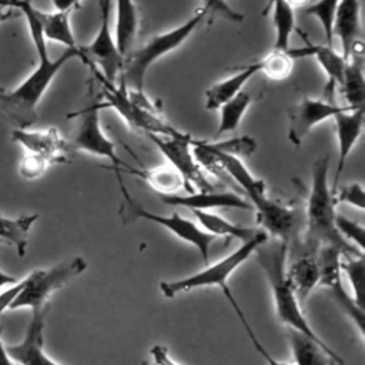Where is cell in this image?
Segmentation results:
<instances>
[{"label": "cell", "instance_id": "43", "mask_svg": "<svg viewBox=\"0 0 365 365\" xmlns=\"http://www.w3.org/2000/svg\"><path fill=\"white\" fill-rule=\"evenodd\" d=\"M0 365H16L6 351V344L1 339V328H0Z\"/></svg>", "mask_w": 365, "mask_h": 365}, {"label": "cell", "instance_id": "4", "mask_svg": "<svg viewBox=\"0 0 365 365\" xmlns=\"http://www.w3.org/2000/svg\"><path fill=\"white\" fill-rule=\"evenodd\" d=\"M287 252L288 244L279 240H267L255 251L258 264L265 274V278L272 294L275 317L287 328H292L309 336L319 338V335L312 329L307 317L304 315V308L299 305L287 279Z\"/></svg>", "mask_w": 365, "mask_h": 365}, {"label": "cell", "instance_id": "28", "mask_svg": "<svg viewBox=\"0 0 365 365\" xmlns=\"http://www.w3.org/2000/svg\"><path fill=\"white\" fill-rule=\"evenodd\" d=\"M36 13L46 40L61 43L66 48L78 47L70 24V11H43L36 9Z\"/></svg>", "mask_w": 365, "mask_h": 365}, {"label": "cell", "instance_id": "3", "mask_svg": "<svg viewBox=\"0 0 365 365\" xmlns=\"http://www.w3.org/2000/svg\"><path fill=\"white\" fill-rule=\"evenodd\" d=\"M76 57L88 63L80 47L66 48L57 58H38L37 67L16 88L9 93L0 90V114L20 128L33 124L37 120V104L46 90L63 66Z\"/></svg>", "mask_w": 365, "mask_h": 365}, {"label": "cell", "instance_id": "20", "mask_svg": "<svg viewBox=\"0 0 365 365\" xmlns=\"http://www.w3.org/2000/svg\"><path fill=\"white\" fill-rule=\"evenodd\" d=\"M341 93L345 100V106L355 110L364 107L365 101V76H364V44L356 41L349 56L345 58Z\"/></svg>", "mask_w": 365, "mask_h": 365}, {"label": "cell", "instance_id": "10", "mask_svg": "<svg viewBox=\"0 0 365 365\" xmlns=\"http://www.w3.org/2000/svg\"><path fill=\"white\" fill-rule=\"evenodd\" d=\"M342 251L332 245H324L318 250L317 258L319 265V281L318 287L325 288L329 292V297L336 304V307L352 321L356 328L361 341L365 336V314L364 307L358 305L352 295L344 288L342 284V271H341V257Z\"/></svg>", "mask_w": 365, "mask_h": 365}, {"label": "cell", "instance_id": "27", "mask_svg": "<svg viewBox=\"0 0 365 365\" xmlns=\"http://www.w3.org/2000/svg\"><path fill=\"white\" fill-rule=\"evenodd\" d=\"M37 218L38 214L20 215L16 218L0 214V241L11 245L19 257H24L29 245V234Z\"/></svg>", "mask_w": 365, "mask_h": 365}, {"label": "cell", "instance_id": "45", "mask_svg": "<svg viewBox=\"0 0 365 365\" xmlns=\"http://www.w3.org/2000/svg\"><path fill=\"white\" fill-rule=\"evenodd\" d=\"M11 17V11L10 10H6V6H1L0 4V23L1 21H6L7 19Z\"/></svg>", "mask_w": 365, "mask_h": 365}, {"label": "cell", "instance_id": "42", "mask_svg": "<svg viewBox=\"0 0 365 365\" xmlns=\"http://www.w3.org/2000/svg\"><path fill=\"white\" fill-rule=\"evenodd\" d=\"M51 3L58 11H71V9L77 6L80 0H51Z\"/></svg>", "mask_w": 365, "mask_h": 365}, {"label": "cell", "instance_id": "44", "mask_svg": "<svg viewBox=\"0 0 365 365\" xmlns=\"http://www.w3.org/2000/svg\"><path fill=\"white\" fill-rule=\"evenodd\" d=\"M14 282H17V279L14 277H11L0 269V288H3L4 285H11Z\"/></svg>", "mask_w": 365, "mask_h": 365}, {"label": "cell", "instance_id": "33", "mask_svg": "<svg viewBox=\"0 0 365 365\" xmlns=\"http://www.w3.org/2000/svg\"><path fill=\"white\" fill-rule=\"evenodd\" d=\"M341 271L345 272L351 288L352 298L361 307H364V272H365V257L359 255H342Z\"/></svg>", "mask_w": 365, "mask_h": 365}, {"label": "cell", "instance_id": "48", "mask_svg": "<svg viewBox=\"0 0 365 365\" xmlns=\"http://www.w3.org/2000/svg\"><path fill=\"white\" fill-rule=\"evenodd\" d=\"M1 244H3V242H1V241H0V245H1Z\"/></svg>", "mask_w": 365, "mask_h": 365}, {"label": "cell", "instance_id": "1", "mask_svg": "<svg viewBox=\"0 0 365 365\" xmlns=\"http://www.w3.org/2000/svg\"><path fill=\"white\" fill-rule=\"evenodd\" d=\"M329 158H317L311 170V187L307 200V225L302 240L304 251L318 252L324 245H332L344 255L364 254L349 245L335 228V197L328 182Z\"/></svg>", "mask_w": 365, "mask_h": 365}, {"label": "cell", "instance_id": "16", "mask_svg": "<svg viewBox=\"0 0 365 365\" xmlns=\"http://www.w3.org/2000/svg\"><path fill=\"white\" fill-rule=\"evenodd\" d=\"M332 120L335 124V134H336V144H338L336 170H335L334 181L331 185L332 192H335L338 190L339 178L345 168V163L364 131L365 110H364V107H359L355 110L346 108L344 111L336 113L332 117Z\"/></svg>", "mask_w": 365, "mask_h": 365}, {"label": "cell", "instance_id": "6", "mask_svg": "<svg viewBox=\"0 0 365 365\" xmlns=\"http://www.w3.org/2000/svg\"><path fill=\"white\" fill-rule=\"evenodd\" d=\"M104 86L106 103H100V107H110L118 113L124 123L133 128L144 131L145 134L157 135H177L178 131L173 125H168L161 115L157 114L153 103L145 97L144 91H131L123 86H114L98 74Z\"/></svg>", "mask_w": 365, "mask_h": 365}, {"label": "cell", "instance_id": "31", "mask_svg": "<svg viewBox=\"0 0 365 365\" xmlns=\"http://www.w3.org/2000/svg\"><path fill=\"white\" fill-rule=\"evenodd\" d=\"M137 175L143 177L158 194L168 195V194H177L180 188L184 187L182 177L171 167V165H161L151 170H131Z\"/></svg>", "mask_w": 365, "mask_h": 365}, {"label": "cell", "instance_id": "18", "mask_svg": "<svg viewBox=\"0 0 365 365\" xmlns=\"http://www.w3.org/2000/svg\"><path fill=\"white\" fill-rule=\"evenodd\" d=\"M294 365H344V359L321 338L309 336L301 331L287 328Z\"/></svg>", "mask_w": 365, "mask_h": 365}, {"label": "cell", "instance_id": "30", "mask_svg": "<svg viewBox=\"0 0 365 365\" xmlns=\"http://www.w3.org/2000/svg\"><path fill=\"white\" fill-rule=\"evenodd\" d=\"M251 104H252V98L245 91H240L231 100L224 103L220 107V123L215 134L221 135L224 133L234 131L240 125L244 114L247 113Z\"/></svg>", "mask_w": 365, "mask_h": 365}, {"label": "cell", "instance_id": "35", "mask_svg": "<svg viewBox=\"0 0 365 365\" xmlns=\"http://www.w3.org/2000/svg\"><path fill=\"white\" fill-rule=\"evenodd\" d=\"M338 3H339V0H317L304 9L305 16L315 17L319 21V24L322 26L328 46H332V43H334L332 26H334V16H335Z\"/></svg>", "mask_w": 365, "mask_h": 365}, {"label": "cell", "instance_id": "29", "mask_svg": "<svg viewBox=\"0 0 365 365\" xmlns=\"http://www.w3.org/2000/svg\"><path fill=\"white\" fill-rule=\"evenodd\" d=\"M272 9V23L275 30L274 48L288 50L291 34L295 30L294 7L287 0H269Z\"/></svg>", "mask_w": 365, "mask_h": 365}, {"label": "cell", "instance_id": "32", "mask_svg": "<svg viewBox=\"0 0 365 365\" xmlns=\"http://www.w3.org/2000/svg\"><path fill=\"white\" fill-rule=\"evenodd\" d=\"M192 144H197L205 150L222 153L237 158H247L257 150V141L250 135H241L234 138H227L221 141H204L192 138Z\"/></svg>", "mask_w": 365, "mask_h": 365}, {"label": "cell", "instance_id": "14", "mask_svg": "<svg viewBox=\"0 0 365 365\" xmlns=\"http://www.w3.org/2000/svg\"><path fill=\"white\" fill-rule=\"evenodd\" d=\"M346 108L349 107L338 106L331 100L311 97L302 98L299 103H297L294 107L288 110L289 141L295 145H299L314 127H317L328 118H332L336 113L344 111Z\"/></svg>", "mask_w": 365, "mask_h": 365}, {"label": "cell", "instance_id": "34", "mask_svg": "<svg viewBox=\"0 0 365 365\" xmlns=\"http://www.w3.org/2000/svg\"><path fill=\"white\" fill-rule=\"evenodd\" d=\"M261 71L265 73L271 80H285L294 67V58L288 53V50H277L272 48L267 56L259 60Z\"/></svg>", "mask_w": 365, "mask_h": 365}, {"label": "cell", "instance_id": "2", "mask_svg": "<svg viewBox=\"0 0 365 365\" xmlns=\"http://www.w3.org/2000/svg\"><path fill=\"white\" fill-rule=\"evenodd\" d=\"M211 153L217 157V160L225 170L227 175L232 181H235L240 185V188L247 194L252 205V210H255L257 212V221L262 227V230L268 235H272L275 240L288 244L295 232V227L298 222L297 211L288 205H282L281 202L269 198L267 194L265 182L259 178H255L245 167L241 158L217 151Z\"/></svg>", "mask_w": 365, "mask_h": 365}, {"label": "cell", "instance_id": "15", "mask_svg": "<svg viewBox=\"0 0 365 365\" xmlns=\"http://www.w3.org/2000/svg\"><path fill=\"white\" fill-rule=\"evenodd\" d=\"M46 308L31 311V319L24 336L17 344H6V351L14 364L19 365H60L44 351Z\"/></svg>", "mask_w": 365, "mask_h": 365}, {"label": "cell", "instance_id": "26", "mask_svg": "<svg viewBox=\"0 0 365 365\" xmlns=\"http://www.w3.org/2000/svg\"><path fill=\"white\" fill-rule=\"evenodd\" d=\"M192 214L195 215L198 225L204 228V231L218 237V238H237L242 242L254 238L261 228H248L240 224H234L227 218L214 214L211 211H198L194 210Z\"/></svg>", "mask_w": 365, "mask_h": 365}, {"label": "cell", "instance_id": "37", "mask_svg": "<svg viewBox=\"0 0 365 365\" xmlns=\"http://www.w3.org/2000/svg\"><path fill=\"white\" fill-rule=\"evenodd\" d=\"M335 228L338 234L352 247H355L358 251L364 252L365 248V230L364 225L359 222L342 215L335 214Z\"/></svg>", "mask_w": 365, "mask_h": 365}, {"label": "cell", "instance_id": "19", "mask_svg": "<svg viewBox=\"0 0 365 365\" xmlns=\"http://www.w3.org/2000/svg\"><path fill=\"white\" fill-rule=\"evenodd\" d=\"M11 138L14 143L26 148L27 153L41 155L50 163L64 160L63 153L66 151V141L56 128L47 130H27L14 128L11 131Z\"/></svg>", "mask_w": 365, "mask_h": 365}, {"label": "cell", "instance_id": "40", "mask_svg": "<svg viewBox=\"0 0 365 365\" xmlns=\"http://www.w3.org/2000/svg\"><path fill=\"white\" fill-rule=\"evenodd\" d=\"M202 1H204V7L208 11H217L221 16H224L225 19H228L231 21H235V23L242 21V16L240 13H237L235 10H232L225 3V0H202Z\"/></svg>", "mask_w": 365, "mask_h": 365}, {"label": "cell", "instance_id": "47", "mask_svg": "<svg viewBox=\"0 0 365 365\" xmlns=\"http://www.w3.org/2000/svg\"><path fill=\"white\" fill-rule=\"evenodd\" d=\"M140 365H148V364H147V362H145V361H144V362H141V364H140Z\"/></svg>", "mask_w": 365, "mask_h": 365}, {"label": "cell", "instance_id": "38", "mask_svg": "<svg viewBox=\"0 0 365 365\" xmlns=\"http://www.w3.org/2000/svg\"><path fill=\"white\" fill-rule=\"evenodd\" d=\"M335 202H344L356 207L358 210L365 208V190L361 182H349L341 187L339 191L334 192Z\"/></svg>", "mask_w": 365, "mask_h": 365}, {"label": "cell", "instance_id": "7", "mask_svg": "<svg viewBox=\"0 0 365 365\" xmlns=\"http://www.w3.org/2000/svg\"><path fill=\"white\" fill-rule=\"evenodd\" d=\"M114 171H115L117 181H118L121 192H123V202L120 205L118 214L124 224H131L137 220H147V221L155 222V224L161 225L163 228H165L167 231L173 232L180 240L194 245L198 250L204 262H208L210 247L215 240H218V237L204 231L198 224H195L194 221H191L185 217H181L178 212H173L170 215H160V214L145 210L134 197L130 195L128 190L124 187L123 177H121L120 171L118 170H114Z\"/></svg>", "mask_w": 365, "mask_h": 365}, {"label": "cell", "instance_id": "36", "mask_svg": "<svg viewBox=\"0 0 365 365\" xmlns=\"http://www.w3.org/2000/svg\"><path fill=\"white\" fill-rule=\"evenodd\" d=\"M222 294L225 295V298L228 299V302L231 304V307H232V309L235 311V314H237V317H238V319L241 321V324H242V327H244V329H245V332H247V335H248V338H250V341H251V344L254 345V348L257 349V352L265 359V362H267V365H294V364H287V362H282V361H278V359H275L267 349H265V346L259 342V339L257 338V335L254 334V331L251 329V327H250V324H248V321H247V318H245V315H244V312H242V309L240 308V304H238V301L235 299V297L232 295V292H231V289H230V287L228 288H224L222 289Z\"/></svg>", "mask_w": 365, "mask_h": 365}, {"label": "cell", "instance_id": "8", "mask_svg": "<svg viewBox=\"0 0 365 365\" xmlns=\"http://www.w3.org/2000/svg\"><path fill=\"white\" fill-rule=\"evenodd\" d=\"M268 237L269 235L261 228V231L254 238L242 242L231 254L205 267L204 269L192 275H188L185 278L160 282V291L167 298H174L181 292H188V291H192L197 288H205V287H218L222 291L224 288H228L227 282L232 275V272L237 268H240V265H242L257 251V248L261 247L268 240Z\"/></svg>", "mask_w": 365, "mask_h": 365}, {"label": "cell", "instance_id": "21", "mask_svg": "<svg viewBox=\"0 0 365 365\" xmlns=\"http://www.w3.org/2000/svg\"><path fill=\"white\" fill-rule=\"evenodd\" d=\"M287 279L299 302L304 308L309 294L318 287L319 265L317 252L301 251L297 258L292 259L288 269H285Z\"/></svg>", "mask_w": 365, "mask_h": 365}, {"label": "cell", "instance_id": "41", "mask_svg": "<svg viewBox=\"0 0 365 365\" xmlns=\"http://www.w3.org/2000/svg\"><path fill=\"white\" fill-rule=\"evenodd\" d=\"M150 354L153 356V362L154 365H181L178 364L170 354V351L167 349V346L161 345V344H155L151 349Z\"/></svg>", "mask_w": 365, "mask_h": 365}, {"label": "cell", "instance_id": "9", "mask_svg": "<svg viewBox=\"0 0 365 365\" xmlns=\"http://www.w3.org/2000/svg\"><path fill=\"white\" fill-rule=\"evenodd\" d=\"M87 268L83 257H70L50 268L31 271L24 277V285L10 304L9 309L30 308L31 311L46 308L47 299L60 288L81 275Z\"/></svg>", "mask_w": 365, "mask_h": 365}, {"label": "cell", "instance_id": "39", "mask_svg": "<svg viewBox=\"0 0 365 365\" xmlns=\"http://www.w3.org/2000/svg\"><path fill=\"white\" fill-rule=\"evenodd\" d=\"M51 163L47 158L37 155V154L27 153L19 164V173L26 180H34V178L40 177L47 170V167Z\"/></svg>", "mask_w": 365, "mask_h": 365}, {"label": "cell", "instance_id": "17", "mask_svg": "<svg viewBox=\"0 0 365 365\" xmlns=\"http://www.w3.org/2000/svg\"><path fill=\"white\" fill-rule=\"evenodd\" d=\"M158 198L165 205H175V207H185L191 211H210L214 208H238L250 211L252 205L245 198L240 197L234 191H195L188 192L185 195L181 194H168L163 195L158 194Z\"/></svg>", "mask_w": 365, "mask_h": 365}, {"label": "cell", "instance_id": "11", "mask_svg": "<svg viewBox=\"0 0 365 365\" xmlns=\"http://www.w3.org/2000/svg\"><path fill=\"white\" fill-rule=\"evenodd\" d=\"M150 140L157 145L161 154L168 160L170 165L182 177L184 188L188 192L195 191H214V184L205 175V171L200 167L194 157L192 137L185 133H178L177 135H157L147 134Z\"/></svg>", "mask_w": 365, "mask_h": 365}, {"label": "cell", "instance_id": "46", "mask_svg": "<svg viewBox=\"0 0 365 365\" xmlns=\"http://www.w3.org/2000/svg\"><path fill=\"white\" fill-rule=\"evenodd\" d=\"M292 7H299V6H305L308 4L309 0H287Z\"/></svg>", "mask_w": 365, "mask_h": 365}, {"label": "cell", "instance_id": "23", "mask_svg": "<svg viewBox=\"0 0 365 365\" xmlns=\"http://www.w3.org/2000/svg\"><path fill=\"white\" fill-rule=\"evenodd\" d=\"M288 53L292 58L312 56L328 78V88L334 90L335 86H341L345 58L334 48V46L311 44L307 41V46L302 48H288Z\"/></svg>", "mask_w": 365, "mask_h": 365}, {"label": "cell", "instance_id": "12", "mask_svg": "<svg viewBox=\"0 0 365 365\" xmlns=\"http://www.w3.org/2000/svg\"><path fill=\"white\" fill-rule=\"evenodd\" d=\"M100 103H97L81 113L83 117L74 134V147L76 150L90 155L107 158L114 165V170L120 171V167H123L131 171L133 167L125 164L117 155V147L114 141L110 140L104 133L100 120Z\"/></svg>", "mask_w": 365, "mask_h": 365}, {"label": "cell", "instance_id": "24", "mask_svg": "<svg viewBox=\"0 0 365 365\" xmlns=\"http://www.w3.org/2000/svg\"><path fill=\"white\" fill-rule=\"evenodd\" d=\"M261 71L259 61H255L238 73L214 83L207 91H205V108L207 110H217L224 103L231 100L234 96H237L240 91H242V87L251 80L257 73Z\"/></svg>", "mask_w": 365, "mask_h": 365}, {"label": "cell", "instance_id": "22", "mask_svg": "<svg viewBox=\"0 0 365 365\" xmlns=\"http://www.w3.org/2000/svg\"><path fill=\"white\" fill-rule=\"evenodd\" d=\"M332 33L339 38L342 57L346 58L355 41L361 34V1L359 0H339L335 16Z\"/></svg>", "mask_w": 365, "mask_h": 365}, {"label": "cell", "instance_id": "13", "mask_svg": "<svg viewBox=\"0 0 365 365\" xmlns=\"http://www.w3.org/2000/svg\"><path fill=\"white\" fill-rule=\"evenodd\" d=\"M111 0H100V26L91 40L84 47H80L86 57H93L101 67V77L108 83H114L121 71L124 57L118 53L114 41V34L110 26Z\"/></svg>", "mask_w": 365, "mask_h": 365}, {"label": "cell", "instance_id": "25", "mask_svg": "<svg viewBox=\"0 0 365 365\" xmlns=\"http://www.w3.org/2000/svg\"><path fill=\"white\" fill-rule=\"evenodd\" d=\"M138 30V11L134 0H115L114 41L118 53L125 57Z\"/></svg>", "mask_w": 365, "mask_h": 365}, {"label": "cell", "instance_id": "5", "mask_svg": "<svg viewBox=\"0 0 365 365\" xmlns=\"http://www.w3.org/2000/svg\"><path fill=\"white\" fill-rule=\"evenodd\" d=\"M208 13L210 11L205 7L198 9L187 21L157 34L143 47L135 50L127 63L123 64L120 86L131 91H144V78L148 68L157 60L178 48L201 26Z\"/></svg>", "mask_w": 365, "mask_h": 365}]
</instances>
